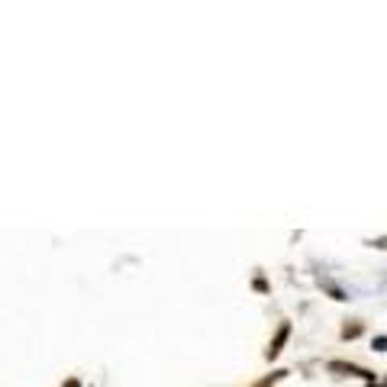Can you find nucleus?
Returning <instances> with one entry per match:
<instances>
[{"mask_svg": "<svg viewBox=\"0 0 387 387\" xmlns=\"http://www.w3.org/2000/svg\"><path fill=\"white\" fill-rule=\"evenodd\" d=\"M330 371H332V375H345V378H361V381H368V384H375V371L359 368V365H349V361H330Z\"/></svg>", "mask_w": 387, "mask_h": 387, "instance_id": "obj_1", "label": "nucleus"}, {"mask_svg": "<svg viewBox=\"0 0 387 387\" xmlns=\"http://www.w3.org/2000/svg\"><path fill=\"white\" fill-rule=\"evenodd\" d=\"M291 339V323H281L278 326V332H274V339H271V345L264 349V359L268 361H274L278 355H281V349H284V342Z\"/></svg>", "mask_w": 387, "mask_h": 387, "instance_id": "obj_2", "label": "nucleus"}, {"mask_svg": "<svg viewBox=\"0 0 387 387\" xmlns=\"http://www.w3.org/2000/svg\"><path fill=\"white\" fill-rule=\"evenodd\" d=\"M361 336V323H345V326H342V339L349 342V339H359Z\"/></svg>", "mask_w": 387, "mask_h": 387, "instance_id": "obj_3", "label": "nucleus"}, {"mask_svg": "<svg viewBox=\"0 0 387 387\" xmlns=\"http://www.w3.org/2000/svg\"><path fill=\"white\" fill-rule=\"evenodd\" d=\"M323 287H326V291L332 294V300H349V297H345V291H342V287H336V284H330V281H323Z\"/></svg>", "mask_w": 387, "mask_h": 387, "instance_id": "obj_4", "label": "nucleus"}, {"mask_svg": "<svg viewBox=\"0 0 387 387\" xmlns=\"http://www.w3.org/2000/svg\"><path fill=\"white\" fill-rule=\"evenodd\" d=\"M371 349H375V352H387V336H375Z\"/></svg>", "mask_w": 387, "mask_h": 387, "instance_id": "obj_5", "label": "nucleus"}, {"mask_svg": "<svg viewBox=\"0 0 387 387\" xmlns=\"http://www.w3.org/2000/svg\"><path fill=\"white\" fill-rule=\"evenodd\" d=\"M255 291H268V281L264 278H255Z\"/></svg>", "mask_w": 387, "mask_h": 387, "instance_id": "obj_6", "label": "nucleus"}, {"mask_svg": "<svg viewBox=\"0 0 387 387\" xmlns=\"http://www.w3.org/2000/svg\"><path fill=\"white\" fill-rule=\"evenodd\" d=\"M62 387H81V381H78V378H68V381H65V384H62Z\"/></svg>", "mask_w": 387, "mask_h": 387, "instance_id": "obj_7", "label": "nucleus"}]
</instances>
